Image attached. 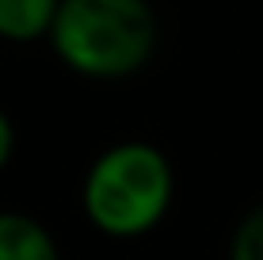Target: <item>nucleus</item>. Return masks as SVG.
<instances>
[{
  "label": "nucleus",
  "instance_id": "obj_6",
  "mask_svg": "<svg viewBox=\"0 0 263 260\" xmlns=\"http://www.w3.org/2000/svg\"><path fill=\"white\" fill-rule=\"evenodd\" d=\"M12 153H15V127H12V119L0 111V172L8 168Z\"/></svg>",
  "mask_w": 263,
  "mask_h": 260
},
{
  "label": "nucleus",
  "instance_id": "obj_4",
  "mask_svg": "<svg viewBox=\"0 0 263 260\" xmlns=\"http://www.w3.org/2000/svg\"><path fill=\"white\" fill-rule=\"evenodd\" d=\"M58 4L61 0H0V39L8 42L50 39Z\"/></svg>",
  "mask_w": 263,
  "mask_h": 260
},
{
  "label": "nucleus",
  "instance_id": "obj_2",
  "mask_svg": "<svg viewBox=\"0 0 263 260\" xmlns=\"http://www.w3.org/2000/svg\"><path fill=\"white\" fill-rule=\"evenodd\" d=\"M50 46L72 73L119 80L138 73L157 50V15L149 0H61Z\"/></svg>",
  "mask_w": 263,
  "mask_h": 260
},
{
  "label": "nucleus",
  "instance_id": "obj_3",
  "mask_svg": "<svg viewBox=\"0 0 263 260\" xmlns=\"http://www.w3.org/2000/svg\"><path fill=\"white\" fill-rule=\"evenodd\" d=\"M0 260H61V249L34 214L0 211Z\"/></svg>",
  "mask_w": 263,
  "mask_h": 260
},
{
  "label": "nucleus",
  "instance_id": "obj_5",
  "mask_svg": "<svg viewBox=\"0 0 263 260\" xmlns=\"http://www.w3.org/2000/svg\"><path fill=\"white\" fill-rule=\"evenodd\" d=\"M229 260H263V203L240 218L229 241Z\"/></svg>",
  "mask_w": 263,
  "mask_h": 260
},
{
  "label": "nucleus",
  "instance_id": "obj_1",
  "mask_svg": "<svg viewBox=\"0 0 263 260\" xmlns=\"http://www.w3.org/2000/svg\"><path fill=\"white\" fill-rule=\"evenodd\" d=\"M176 172L153 142H115L99 153L80 184V211L103 237L134 241L168 218Z\"/></svg>",
  "mask_w": 263,
  "mask_h": 260
}]
</instances>
